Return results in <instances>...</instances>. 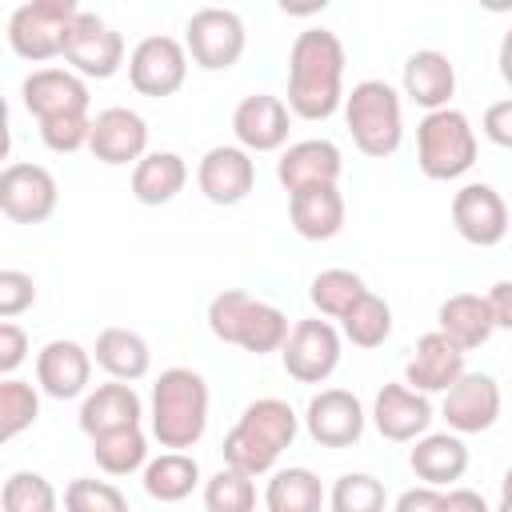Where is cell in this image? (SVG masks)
<instances>
[{
    "mask_svg": "<svg viewBox=\"0 0 512 512\" xmlns=\"http://www.w3.org/2000/svg\"><path fill=\"white\" fill-rule=\"evenodd\" d=\"M344 44L328 28H304L288 52V108L300 120H328L344 108Z\"/></svg>",
    "mask_w": 512,
    "mask_h": 512,
    "instance_id": "6da1fadb",
    "label": "cell"
},
{
    "mask_svg": "<svg viewBox=\"0 0 512 512\" xmlns=\"http://www.w3.org/2000/svg\"><path fill=\"white\" fill-rule=\"evenodd\" d=\"M296 432H300V416L292 412V404L280 396H260L240 412V420L224 436V464L248 476H264L276 468L280 452L292 448Z\"/></svg>",
    "mask_w": 512,
    "mask_h": 512,
    "instance_id": "7a4b0ae2",
    "label": "cell"
},
{
    "mask_svg": "<svg viewBox=\"0 0 512 512\" xmlns=\"http://www.w3.org/2000/svg\"><path fill=\"white\" fill-rule=\"evenodd\" d=\"M148 424L160 448H192L208 428V380L192 368H164L152 384Z\"/></svg>",
    "mask_w": 512,
    "mask_h": 512,
    "instance_id": "3957f363",
    "label": "cell"
},
{
    "mask_svg": "<svg viewBox=\"0 0 512 512\" xmlns=\"http://www.w3.org/2000/svg\"><path fill=\"white\" fill-rule=\"evenodd\" d=\"M344 124L364 156L388 160L404 140V100L388 80H360L344 92Z\"/></svg>",
    "mask_w": 512,
    "mask_h": 512,
    "instance_id": "277c9868",
    "label": "cell"
},
{
    "mask_svg": "<svg viewBox=\"0 0 512 512\" xmlns=\"http://www.w3.org/2000/svg\"><path fill=\"white\" fill-rule=\"evenodd\" d=\"M416 164L428 180H460L476 164V128L460 108H432L416 124Z\"/></svg>",
    "mask_w": 512,
    "mask_h": 512,
    "instance_id": "5b68a950",
    "label": "cell"
},
{
    "mask_svg": "<svg viewBox=\"0 0 512 512\" xmlns=\"http://www.w3.org/2000/svg\"><path fill=\"white\" fill-rule=\"evenodd\" d=\"M184 48L192 56L196 68L204 72H228L232 64H240L244 48H248V32L244 20L232 8H200L188 16L184 28Z\"/></svg>",
    "mask_w": 512,
    "mask_h": 512,
    "instance_id": "8992f818",
    "label": "cell"
},
{
    "mask_svg": "<svg viewBox=\"0 0 512 512\" xmlns=\"http://www.w3.org/2000/svg\"><path fill=\"white\" fill-rule=\"evenodd\" d=\"M340 348H344V332L332 320L316 316V320L292 324V332L280 348V360L296 384H324L340 368Z\"/></svg>",
    "mask_w": 512,
    "mask_h": 512,
    "instance_id": "52a82bcc",
    "label": "cell"
},
{
    "mask_svg": "<svg viewBox=\"0 0 512 512\" xmlns=\"http://www.w3.org/2000/svg\"><path fill=\"white\" fill-rule=\"evenodd\" d=\"M188 48L176 36H144L132 52H128V80L140 96L164 100L176 96L188 80Z\"/></svg>",
    "mask_w": 512,
    "mask_h": 512,
    "instance_id": "ba28073f",
    "label": "cell"
},
{
    "mask_svg": "<svg viewBox=\"0 0 512 512\" xmlns=\"http://www.w3.org/2000/svg\"><path fill=\"white\" fill-rule=\"evenodd\" d=\"M60 204V184L44 164L12 160L0 172V212L12 224H44Z\"/></svg>",
    "mask_w": 512,
    "mask_h": 512,
    "instance_id": "9c48e42d",
    "label": "cell"
},
{
    "mask_svg": "<svg viewBox=\"0 0 512 512\" xmlns=\"http://www.w3.org/2000/svg\"><path fill=\"white\" fill-rule=\"evenodd\" d=\"M64 60L84 80H108L124 64V36L112 24H104L100 16L80 12V16H72L68 36H64Z\"/></svg>",
    "mask_w": 512,
    "mask_h": 512,
    "instance_id": "30bf717a",
    "label": "cell"
},
{
    "mask_svg": "<svg viewBox=\"0 0 512 512\" xmlns=\"http://www.w3.org/2000/svg\"><path fill=\"white\" fill-rule=\"evenodd\" d=\"M368 412L348 388H320L304 408V428L320 448H352L364 436Z\"/></svg>",
    "mask_w": 512,
    "mask_h": 512,
    "instance_id": "8fae6325",
    "label": "cell"
},
{
    "mask_svg": "<svg viewBox=\"0 0 512 512\" xmlns=\"http://www.w3.org/2000/svg\"><path fill=\"white\" fill-rule=\"evenodd\" d=\"M500 384L496 376L488 372H464L448 392H444V404H440V416L448 420L452 432L460 436H476V432H488L496 420H500Z\"/></svg>",
    "mask_w": 512,
    "mask_h": 512,
    "instance_id": "7c38bea8",
    "label": "cell"
},
{
    "mask_svg": "<svg viewBox=\"0 0 512 512\" xmlns=\"http://www.w3.org/2000/svg\"><path fill=\"white\" fill-rule=\"evenodd\" d=\"M452 228L476 248H496L508 236V204L492 184H464L452 196Z\"/></svg>",
    "mask_w": 512,
    "mask_h": 512,
    "instance_id": "4fadbf2b",
    "label": "cell"
},
{
    "mask_svg": "<svg viewBox=\"0 0 512 512\" xmlns=\"http://www.w3.org/2000/svg\"><path fill=\"white\" fill-rule=\"evenodd\" d=\"M196 184H200L204 200H212L220 208H232V204H240L252 192V184H256V160L240 144H216V148H208L200 156Z\"/></svg>",
    "mask_w": 512,
    "mask_h": 512,
    "instance_id": "5bb4252c",
    "label": "cell"
},
{
    "mask_svg": "<svg viewBox=\"0 0 512 512\" xmlns=\"http://www.w3.org/2000/svg\"><path fill=\"white\" fill-rule=\"evenodd\" d=\"M432 420H436V412H432L428 392L412 388L408 380L384 384V388L376 392V400H372V424H376V432H380L384 440H392V444H408V440L424 436V432L432 428Z\"/></svg>",
    "mask_w": 512,
    "mask_h": 512,
    "instance_id": "9a60e30c",
    "label": "cell"
},
{
    "mask_svg": "<svg viewBox=\"0 0 512 512\" xmlns=\"http://www.w3.org/2000/svg\"><path fill=\"white\" fill-rule=\"evenodd\" d=\"M288 128H292V108L280 96L268 92H252L236 104L232 112V136L240 148L248 152H276L288 144Z\"/></svg>",
    "mask_w": 512,
    "mask_h": 512,
    "instance_id": "2e32d148",
    "label": "cell"
},
{
    "mask_svg": "<svg viewBox=\"0 0 512 512\" xmlns=\"http://www.w3.org/2000/svg\"><path fill=\"white\" fill-rule=\"evenodd\" d=\"M88 152L100 164H136L148 152V124L140 112L132 108H100L92 116V136H88Z\"/></svg>",
    "mask_w": 512,
    "mask_h": 512,
    "instance_id": "e0dca14e",
    "label": "cell"
},
{
    "mask_svg": "<svg viewBox=\"0 0 512 512\" xmlns=\"http://www.w3.org/2000/svg\"><path fill=\"white\" fill-rule=\"evenodd\" d=\"M92 352L76 340H48L36 352V384L52 400H76L92 384Z\"/></svg>",
    "mask_w": 512,
    "mask_h": 512,
    "instance_id": "ac0fdd59",
    "label": "cell"
},
{
    "mask_svg": "<svg viewBox=\"0 0 512 512\" xmlns=\"http://www.w3.org/2000/svg\"><path fill=\"white\" fill-rule=\"evenodd\" d=\"M20 100L28 108V116L48 120V116H64V112H88L92 96L80 72L72 68H36L24 76L20 84Z\"/></svg>",
    "mask_w": 512,
    "mask_h": 512,
    "instance_id": "d6986e66",
    "label": "cell"
},
{
    "mask_svg": "<svg viewBox=\"0 0 512 512\" xmlns=\"http://www.w3.org/2000/svg\"><path fill=\"white\" fill-rule=\"evenodd\" d=\"M464 372H468V368H464V348H460L452 336H444L440 328H436V332H424V336L416 340L408 364H404V380H408L412 388L428 392V396H432V392H448Z\"/></svg>",
    "mask_w": 512,
    "mask_h": 512,
    "instance_id": "ffe728a7",
    "label": "cell"
},
{
    "mask_svg": "<svg viewBox=\"0 0 512 512\" xmlns=\"http://www.w3.org/2000/svg\"><path fill=\"white\" fill-rule=\"evenodd\" d=\"M344 172V156L332 140H296L280 152L276 160V180L284 184V192H300V188H312V184H336Z\"/></svg>",
    "mask_w": 512,
    "mask_h": 512,
    "instance_id": "44dd1931",
    "label": "cell"
},
{
    "mask_svg": "<svg viewBox=\"0 0 512 512\" xmlns=\"http://www.w3.org/2000/svg\"><path fill=\"white\" fill-rule=\"evenodd\" d=\"M80 432L84 436H100L112 428H132L144 420V400L136 396V388L128 380L108 376V384H96L92 392H84L80 400Z\"/></svg>",
    "mask_w": 512,
    "mask_h": 512,
    "instance_id": "7402d4cb",
    "label": "cell"
},
{
    "mask_svg": "<svg viewBox=\"0 0 512 512\" xmlns=\"http://www.w3.org/2000/svg\"><path fill=\"white\" fill-rule=\"evenodd\" d=\"M68 24H72V20H56V16L40 12V8L28 0V4H20V8L8 16V48H12L20 60H32V64L56 60V56H64Z\"/></svg>",
    "mask_w": 512,
    "mask_h": 512,
    "instance_id": "603a6c76",
    "label": "cell"
},
{
    "mask_svg": "<svg viewBox=\"0 0 512 512\" xmlns=\"http://www.w3.org/2000/svg\"><path fill=\"white\" fill-rule=\"evenodd\" d=\"M408 468L416 472L420 484L452 488L468 472V448H464L460 432H452V428L448 432H424V436H416V448L408 452Z\"/></svg>",
    "mask_w": 512,
    "mask_h": 512,
    "instance_id": "cb8c5ba5",
    "label": "cell"
},
{
    "mask_svg": "<svg viewBox=\"0 0 512 512\" xmlns=\"http://www.w3.org/2000/svg\"><path fill=\"white\" fill-rule=\"evenodd\" d=\"M456 92V64L440 52V48H416L404 60V96L432 112V108H448Z\"/></svg>",
    "mask_w": 512,
    "mask_h": 512,
    "instance_id": "d4e9b609",
    "label": "cell"
},
{
    "mask_svg": "<svg viewBox=\"0 0 512 512\" xmlns=\"http://www.w3.org/2000/svg\"><path fill=\"white\" fill-rule=\"evenodd\" d=\"M344 196L336 184H312L288 196V220L304 240H332L344 228Z\"/></svg>",
    "mask_w": 512,
    "mask_h": 512,
    "instance_id": "484cf974",
    "label": "cell"
},
{
    "mask_svg": "<svg viewBox=\"0 0 512 512\" xmlns=\"http://www.w3.org/2000/svg\"><path fill=\"white\" fill-rule=\"evenodd\" d=\"M436 328L444 336H452L464 352L488 344V336L496 332V316H492V304H488V292H456L440 304L436 312Z\"/></svg>",
    "mask_w": 512,
    "mask_h": 512,
    "instance_id": "4316f807",
    "label": "cell"
},
{
    "mask_svg": "<svg viewBox=\"0 0 512 512\" xmlns=\"http://www.w3.org/2000/svg\"><path fill=\"white\" fill-rule=\"evenodd\" d=\"M188 184V164L180 152H144L132 164V196L148 208L172 204Z\"/></svg>",
    "mask_w": 512,
    "mask_h": 512,
    "instance_id": "83f0119b",
    "label": "cell"
},
{
    "mask_svg": "<svg viewBox=\"0 0 512 512\" xmlns=\"http://www.w3.org/2000/svg\"><path fill=\"white\" fill-rule=\"evenodd\" d=\"M92 356H96V364H100L108 376L128 380V384L144 380L148 368H152V348H148V340H144L140 332H132V328H104V332L96 336Z\"/></svg>",
    "mask_w": 512,
    "mask_h": 512,
    "instance_id": "f1b7e54d",
    "label": "cell"
},
{
    "mask_svg": "<svg viewBox=\"0 0 512 512\" xmlns=\"http://www.w3.org/2000/svg\"><path fill=\"white\" fill-rule=\"evenodd\" d=\"M200 484V464L184 448H168L144 464V492L160 504H180Z\"/></svg>",
    "mask_w": 512,
    "mask_h": 512,
    "instance_id": "f546056e",
    "label": "cell"
},
{
    "mask_svg": "<svg viewBox=\"0 0 512 512\" xmlns=\"http://www.w3.org/2000/svg\"><path fill=\"white\" fill-rule=\"evenodd\" d=\"M88 440H92L96 468L108 476H132V472H144V464H148V436L140 432V424L112 428V432H100Z\"/></svg>",
    "mask_w": 512,
    "mask_h": 512,
    "instance_id": "4dcf8cb0",
    "label": "cell"
},
{
    "mask_svg": "<svg viewBox=\"0 0 512 512\" xmlns=\"http://www.w3.org/2000/svg\"><path fill=\"white\" fill-rule=\"evenodd\" d=\"M324 500L328 492L312 468H280L264 488L268 512H316Z\"/></svg>",
    "mask_w": 512,
    "mask_h": 512,
    "instance_id": "1f68e13d",
    "label": "cell"
},
{
    "mask_svg": "<svg viewBox=\"0 0 512 512\" xmlns=\"http://www.w3.org/2000/svg\"><path fill=\"white\" fill-rule=\"evenodd\" d=\"M288 332H292L288 316L276 304L252 296V304H248V312L240 320V332H236V348H244L252 356H268V352H280L284 348Z\"/></svg>",
    "mask_w": 512,
    "mask_h": 512,
    "instance_id": "d6a6232c",
    "label": "cell"
},
{
    "mask_svg": "<svg viewBox=\"0 0 512 512\" xmlns=\"http://www.w3.org/2000/svg\"><path fill=\"white\" fill-rule=\"evenodd\" d=\"M364 292H368V284H364V276L352 272V268H324V272H316L312 284H308L312 308H316L320 316H328V320H340Z\"/></svg>",
    "mask_w": 512,
    "mask_h": 512,
    "instance_id": "836d02e7",
    "label": "cell"
},
{
    "mask_svg": "<svg viewBox=\"0 0 512 512\" xmlns=\"http://www.w3.org/2000/svg\"><path fill=\"white\" fill-rule=\"evenodd\" d=\"M340 332L348 344L356 348H380L388 336H392V308L384 296L376 292H364L344 316H340Z\"/></svg>",
    "mask_w": 512,
    "mask_h": 512,
    "instance_id": "e575fe53",
    "label": "cell"
},
{
    "mask_svg": "<svg viewBox=\"0 0 512 512\" xmlns=\"http://www.w3.org/2000/svg\"><path fill=\"white\" fill-rule=\"evenodd\" d=\"M40 416V392L16 376L0 380V440H16Z\"/></svg>",
    "mask_w": 512,
    "mask_h": 512,
    "instance_id": "d590c367",
    "label": "cell"
},
{
    "mask_svg": "<svg viewBox=\"0 0 512 512\" xmlns=\"http://www.w3.org/2000/svg\"><path fill=\"white\" fill-rule=\"evenodd\" d=\"M256 476L224 464L208 484H204V508L208 512H248L256 504Z\"/></svg>",
    "mask_w": 512,
    "mask_h": 512,
    "instance_id": "8d00e7d4",
    "label": "cell"
},
{
    "mask_svg": "<svg viewBox=\"0 0 512 512\" xmlns=\"http://www.w3.org/2000/svg\"><path fill=\"white\" fill-rule=\"evenodd\" d=\"M0 504H4V512H52L60 504V496L40 472H12L4 480Z\"/></svg>",
    "mask_w": 512,
    "mask_h": 512,
    "instance_id": "74e56055",
    "label": "cell"
},
{
    "mask_svg": "<svg viewBox=\"0 0 512 512\" xmlns=\"http://www.w3.org/2000/svg\"><path fill=\"white\" fill-rule=\"evenodd\" d=\"M384 500V484L368 472H344L328 492L332 512H380Z\"/></svg>",
    "mask_w": 512,
    "mask_h": 512,
    "instance_id": "f35d334b",
    "label": "cell"
},
{
    "mask_svg": "<svg viewBox=\"0 0 512 512\" xmlns=\"http://www.w3.org/2000/svg\"><path fill=\"white\" fill-rule=\"evenodd\" d=\"M40 124V140L48 152H80L88 148V136H92V112H64V116H48V120H36Z\"/></svg>",
    "mask_w": 512,
    "mask_h": 512,
    "instance_id": "ab89813d",
    "label": "cell"
},
{
    "mask_svg": "<svg viewBox=\"0 0 512 512\" xmlns=\"http://www.w3.org/2000/svg\"><path fill=\"white\" fill-rule=\"evenodd\" d=\"M64 508L68 512H124L128 508V496L116 484H108V480L80 476V480H72L64 488Z\"/></svg>",
    "mask_w": 512,
    "mask_h": 512,
    "instance_id": "60d3db41",
    "label": "cell"
},
{
    "mask_svg": "<svg viewBox=\"0 0 512 512\" xmlns=\"http://www.w3.org/2000/svg\"><path fill=\"white\" fill-rule=\"evenodd\" d=\"M248 304H252V292H244V288L216 292L208 300V328H212V336L224 340V344H236V332H240V320H244Z\"/></svg>",
    "mask_w": 512,
    "mask_h": 512,
    "instance_id": "b9f144b4",
    "label": "cell"
},
{
    "mask_svg": "<svg viewBox=\"0 0 512 512\" xmlns=\"http://www.w3.org/2000/svg\"><path fill=\"white\" fill-rule=\"evenodd\" d=\"M32 304H36V280L28 272H20V268H4L0 272V316L16 320Z\"/></svg>",
    "mask_w": 512,
    "mask_h": 512,
    "instance_id": "7bdbcfd3",
    "label": "cell"
},
{
    "mask_svg": "<svg viewBox=\"0 0 512 512\" xmlns=\"http://www.w3.org/2000/svg\"><path fill=\"white\" fill-rule=\"evenodd\" d=\"M24 360H28V332H24L20 324L4 320V324H0V372L12 376Z\"/></svg>",
    "mask_w": 512,
    "mask_h": 512,
    "instance_id": "ee69618b",
    "label": "cell"
},
{
    "mask_svg": "<svg viewBox=\"0 0 512 512\" xmlns=\"http://www.w3.org/2000/svg\"><path fill=\"white\" fill-rule=\"evenodd\" d=\"M396 512H448V488L420 484L396 496Z\"/></svg>",
    "mask_w": 512,
    "mask_h": 512,
    "instance_id": "f6af8a7d",
    "label": "cell"
},
{
    "mask_svg": "<svg viewBox=\"0 0 512 512\" xmlns=\"http://www.w3.org/2000/svg\"><path fill=\"white\" fill-rule=\"evenodd\" d=\"M480 128H484V136H488L496 148H508V152H512V96L488 104Z\"/></svg>",
    "mask_w": 512,
    "mask_h": 512,
    "instance_id": "bcb514c9",
    "label": "cell"
},
{
    "mask_svg": "<svg viewBox=\"0 0 512 512\" xmlns=\"http://www.w3.org/2000/svg\"><path fill=\"white\" fill-rule=\"evenodd\" d=\"M488 304H492L496 328H512V280H496L488 288Z\"/></svg>",
    "mask_w": 512,
    "mask_h": 512,
    "instance_id": "7dc6e473",
    "label": "cell"
},
{
    "mask_svg": "<svg viewBox=\"0 0 512 512\" xmlns=\"http://www.w3.org/2000/svg\"><path fill=\"white\" fill-rule=\"evenodd\" d=\"M460 508H468V512H484L488 500H484L480 492H472V488H448V512H460Z\"/></svg>",
    "mask_w": 512,
    "mask_h": 512,
    "instance_id": "c3c4849f",
    "label": "cell"
},
{
    "mask_svg": "<svg viewBox=\"0 0 512 512\" xmlns=\"http://www.w3.org/2000/svg\"><path fill=\"white\" fill-rule=\"evenodd\" d=\"M332 0H276V8L284 16H296V20H308V16H320Z\"/></svg>",
    "mask_w": 512,
    "mask_h": 512,
    "instance_id": "681fc988",
    "label": "cell"
},
{
    "mask_svg": "<svg viewBox=\"0 0 512 512\" xmlns=\"http://www.w3.org/2000/svg\"><path fill=\"white\" fill-rule=\"evenodd\" d=\"M40 12H48V16H56V20H72V16H80V0H32Z\"/></svg>",
    "mask_w": 512,
    "mask_h": 512,
    "instance_id": "f907efd6",
    "label": "cell"
},
{
    "mask_svg": "<svg viewBox=\"0 0 512 512\" xmlns=\"http://www.w3.org/2000/svg\"><path fill=\"white\" fill-rule=\"evenodd\" d=\"M496 64H500V80L512 88V28L504 32V40H500V52H496Z\"/></svg>",
    "mask_w": 512,
    "mask_h": 512,
    "instance_id": "816d5d0a",
    "label": "cell"
},
{
    "mask_svg": "<svg viewBox=\"0 0 512 512\" xmlns=\"http://www.w3.org/2000/svg\"><path fill=\"white\" fill-rule=\"evenodd\" d=\"M500 512H512V464H508V472L500 480Z\"/></svg>",
    "mask_w": 512,
    "mask_h": 512,
    "instance_id": "f5cc1de1",
    "label": "cell"
},
{
    "mask_svg": "<svg viewBox=\"0 0 512 512\" xmlns=\"http://www.w3.org/2000/svg\"><path fill=\"white\" fill-rule=\"evenodd\" d=\"M484 12H492V16H504V12H512V0H476Z\"/></svg>",
    "mask_w": 512,
    "mask_h": 512,
    "instance_id": "db71d44e",
    "label": "cell"
},
{
    "mask_svg": "<svg viewBox=\"0 0 512 512\" xmlns=\"http://www.w3.org/2000/svg\"><path fill=\"white\" fill-rule=\"evenodd\" d=\"M508 236H512V208H508Z\"/></svg>",
    "mask_w": 512,
    "mask_h": 512,
    "instance_id": "11a10c76",
    "label": "cell"
}]
</instances>
